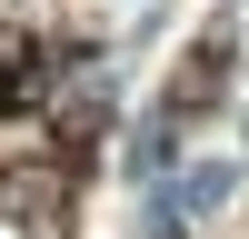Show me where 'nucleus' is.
Here are the masks:
<instances>
[{
    "label": "nucleus",
    "mask_w": 249,
    "mask_h": 239,
    "mask_svg": "<svg viewBox=\"0 0 249 239\" xmlns=\"http://www.w3.org/2000/svg\"><path fill=\"white\" fill-rule=\"evenodd\" d=\"M219 80H230V50H219V40H199V50H190V70L170 80V120H199V110L219 100Z\"/></svg>",
    "instance_id": "2"
},
{
    "label": "nucleus",
    "mask_w": 249,
    "mask_h": 239,
    "mask_svg": "<svg viewBox=\"0 0 249 239\" xmlns=\"http://www.w3.org/2000/svg\"><path fill=\"white\" fill-rule=\"evenodd\" d=\"M70 189H80V170L70 159H10L0 170V219L10 229H30V239H60V219H70Z\"/></svg>",
    "instance_id": "1"
}]
</instances>
